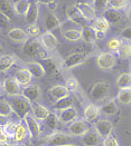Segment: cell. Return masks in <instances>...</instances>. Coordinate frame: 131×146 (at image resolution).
I'll return each mask as SVG.
<instances>
[{
	"mask_svg": "<svg viewBox=\"0 0 131 146\" xmlns=\"http://www.w3.org/2000/svg\"><path fill=\"white\" fill-rule=\"evenodd\" d=\"M63 146H79V145H75V144L72 143V144H66V145H63Z\"/></svg>",
	"mask_w": 131,
	"mask_h": 146,
	"instance_id": "obj_56",
	"label": "cell"
},
{
	"mask_svg": "<svg viewBox=\"0 0 131 146\" xmlns=\"http://www.w3.org/2000/svg\"><path fill=\"white\" fill-rule=\"evenodd\" d=\"M75 5L86 21H93L96 18V11L91 2H81Z\"/></svg>",
	"mask_w": 131,
	"mask_h": 146,
	"instance_id": "obj_17",
	"label": "cell"
},
{
	"mask_svg": "<svg viewBox=\"0 0 131 146\" xmlns=\"http://www.w3.org/2000/svg\"><path fill=\"white\" fill-rule=\"evenodd\" d=\"M21 95L25 98H27L32 104L38 103L42 99V88L38 85L30 84L21 88Z\"/></svg>",
	"mask_w": 131,
	"mask_h": 146,
	"instance_id": "obj_12",
	"label": "cell"
},
{
	"mask_svg": "<svg viewBox=\"0 0 131 146\" xmlns=\"http://www.w3.org/2000/svg\"><path fill=\"white\" fill-rule=\"evenodd\" d=\"M116 85L119 89H129L131 88V73H122L116 79Z\"/></svg>",
	"mask_w": 131,
	"mask_h": 146,
	"instance_id": "obj_32",
	"label": "cell"
},
{
	"mask_svg": "<svg viewBox=\"0 0 131 146\" xmlns=\"http://www.w3.org/2000/svg\"><path fill=\"white\" fill-rule=\"evenodd\" d=\"M130 73H131V59H130Z\"/></svg>",
	"mask_w": 131,
	"mask_h": 146,
	"instance_id": "obj_58",
	"label": "cell"
},
{
	"mask_svg": "<svg viewBox=\"0 0 131 146\" xmlns=\"http://www.w3.org/2000/svg\"><path fill=\"white\" fill-rule=\"evenodd\" d=\"M116 100L121 105H130L131 104V88L129 89H119Z\"/></svg>",
	"mask_w": 131,
	"mask_h": 146,
	"instance_id": "obj_36",
	"label": "cell"
},
{
	"mask_svg": "<svg viewBox=\"0 0 131 146\" xmlns=\"http://www.w3.org/2000/svg\"><path fill=\"white\" fill-rule=\"evenodd\" d=\"M8 139H9V137L6 135V133L3 132V129L0 127V144H7Z\"/></svg>",
	"mask_w": 131,
	"mask_h": 146,
	"instance_id": "obj_50",
	"label": "cell"
},
{
	"mask_svg": "<svg viewBox=\"0 0 131 146\" xmlns=\"http://www.w3.org/2000/svg\"><path fill=\"white\" fill-rule=\"evenodd\" d=\"M91 27L95 30V31H101V33H105L110 30L111 25L107 23V20L104 17H96L95 19L92 21Z\"/></svg>",
	"mask_w": 131,
	"mask_h": 146,
	"instance_id": "obj_30",
	"label": "cell"
},
{
	"mask_svg": "<svg viewBox=\"0 0 131 146\" xmlns=\"http://www.w3.org/2000/svg\"><path fill=\"white\" fill-rule=\"evenodd\" d=\"M66 16H67V20H70L72 24L76 25L77 27H85L87 26V23L84 17L81 15V12L79 10V8L76 7V5H70L66 8Z\"/></svg>",
	"mask_w": 131,
	"mask_h": 146,
	"instance_id": "obj_8",
	"label": "cell"
},
{
	"mask_svg": "<svg viewBox=\"0 0 131 146\" xmlns=\"http://www.w3.org/2000/svg\"><path fill=\"white\" fill-rule=\"evenodd\" d=\"M30 114L35 117L37 121H45L47 116L50 114V111L47 107L43 106L39 103H33L30 107Z\"/></svg>",
	"mask_w": 131,
	"mask_h": 146,
	"instance_id": "obj_20",
	"label": "cell"
},
{
	"mask_svg": "<svg viewBox=\"0 0 131 146\" xmlns=\"http://www.w3.org/2000/svg\"><path fill=\"white\" fill-rule=\"evenodd\" d=\"M81 143L84 146H99L101 144V137L95 131H89L81 136Z\"/></svg>",
	"mask_w": 131,
	"mask_h": 146,
	"instance_id": "obj_23",
	"label": "cell"
},
{
	"mask_svg": "<svg viewBox=\"0 0 131 146\" xmlns=\"http://www.w3.org/2000/svg\"><path fill=\"white\" fill-rule=\"evenodd\" d=\"M12 114H13V111H12L9 100L6 98H0V115L10 117Z\"/></svg>",
	"mask_w": 131,
	"mask_h": 146,
	"instance_id": "obj_40",
	"label": "cell"
},
{
	"mask_svg": "<svg viewBox=\"0 0 131 146\" xmlns=\"http://www.w3.org/2000/svg\"><path fill=\"white\" fill-rule=\"evenodd\" d=\"M91 3L94 7L95 11L103 12L107 8V0H92Z\"/></svg>",
	"mask_w": 131,
	"mask_h": 146,
	"instance_id": "obj_45",
	"label": "cell"
},
{
	"mask_svg": "<svg viewBox=\"0 0 131 146\" xmlns=\"http://www.w3.org/2000/svg\"><path fill=\"white\" fill-rule=\"evenodd\" d=\"M57 117L60 119V123L62 124H71L77 119L79 113L74 106H71L65 110H57Z\"/></svg>",
	"mask_w": 131,
	"mask_h": 146,
	"instance_id": "obj_15",
	"label": "cell"
},
{
	"mask_svg": "<svg viewBox=\"0 0 131 146\" xmlns=\"http://www.w3.org/2000/svg\"><path fill=\"white\" fill-rule=\"evenodd\" d=\"M124 15H126V17H127V19L129 20L131 23V3H130V6L128 7V9L124 11Z\"/></svg>",
	"mask_w": 131,
	"mask_h": 146,
	"instance_id": "obj_53",
	"label": "cell"
},
{
	"mask_svg": "<svg viewBox=\"0 0 131 146\" xmlns=\"http://www.w3.org/2000/svg\"><path fill=\"white\" fill-rule=\"evenodd\" d=\"M117 61V57L112 52H101L96 56V66L101 70H110L114 67Z\"/></svg>",
	"mask_w": 131,
	"mask_h": 146,
	"instance_id": "obj_7",
	"label": "cell"
},
{
	"mask_svg": "<svg viewBox=\"0 0 131 146\" xmlns=\"http://www.w3.org/2000/svg\"><path fill=\"white\" fill-rule=\"evenodd\" d=\"M17 58L13 55H1L0 56V73L9 70L16 64Z\"/></svg>",
	"mask_w": 131,
	"mask_h": 146,
	"instance_id": "obj_29",
	"label": "cell"
},
{
	"mask_svg": "<svg viewBox=\"0 0 131 146\" xmlns=\"http://www.w3.org/2000/svg\"><path fill=\"white\" fill-rule=\"evenodd\" d=\"M23 52L27 57L35 58L38 60L47 57V51L43 48L38 38H32V39H28L26 42H24Z\"/></svg>",
	"mask_w": 131,
	"mask_h": 146,
	"instance_id": "obj_1",
	"label": "cell"
},
{
	"mask_svg": "<svg viewBox=\"0 0 131 146\" xmlns=\"http://www.w3.org/2000/svg\"><path fill=\"white\" fill-rule=\"evenodd\" d=\"M65 86L67 87V89L70 92H74V90L77 89L79 83H77V80L75 78H69V79H66V85Z\"/></svg>",
	"mask_w": 131,
	"mask_h": 146,
	"instance_id": "obj_48",
	"label": "cell"
},
{
	"mask_svg": "<svg viewBox=\"0 0 131 146\" xmlns=\"http://www.w3.org/2000/svg\"><path fill=\"white\" fill-rule=\"evenodd\" d=\"M102 146H120L118 141L113 137V136H109L107 138H104V141L102 142Z\"/></svg>",
	"mask_w": 131,
	"mask_h": 146,
	"instance_id": "obj_49",
	"label": "cell"
},
{
	"mask_svg": "<svg viewBox=\"0 0 131 146\" xmlns=\"http://www.w3.org/2000/svg\"><path fill=\"white\" fill-rule=\"evenodd\" d=\"M76 3H81V2H92V0H75Z\"/></svg>",
	"mask_w": 131,
	"mask_h": 146,
	"instance_id": "obj_54",
	"label": "cell"
},
{
	"mask_svg": "<svg viewBox=\"0 0 131 146\" xmlns=\"http://www.w3.org/2000/svg\"><path fill=\"white\" fill-rule=\"evenodd\" d=\"M29 6H30L29 0H16L15 2H12L13 12L17 16H23L24 17L27 10H28V8H29Z\"/></svg>",
	"mask_w": 131,
	"mask_h": 146,
	"instance_id": "obj_31",
	"label": "cell"
},
{
	"mask_svg": "<svg viewBox=\"0 0 131 146\" xmlns=\"http://www.w3.org/2000/svg\"><path fill=\"white\" fill-rule=\"evenodd\" d=\"M47 93H48V95L53 98V99H55V102L60 99V98L70 96V90L67 89V87L65 85L53 86V87H50V88L48 89Z\"/></svg>",
	"mask_w": 131,
	"mask_h": 146,
	"instance_id": "obj_24",
	"label": "cell"
},
{
	"mask_svg": "<svg viewBox=\"0 0 131 146\" xmlns=\"http://www.w3.org/2000/svg\"><path fill=\"white\" fill-rule=\"evenodd\" d=\"M118 55L122 59H131V42H122L121 47L118 50Z\"/></svg>",
	"mask_w": 131,
	"mask_h": 146,
	"instance_id": "obj_42",
	"label": "cell"
},
{
	"mask_svg": "<svg viewBox=\"0 0 131 146\" xmlns=\"http://www.w3.org/2000/svg\"><path fill=\"white\" fill-rule=\"evenodd\" d=\"M7 36H8V38H9L10 40H12V41H15V42H21V44L26 42V41L29 39V37L26 34L25 29L17 28V27L10 28V29L8 30V33H7Z\"/></svg>",
	"mask_w": 131,
	"mask_h": 146,
	"instance_id": "obj_22",
	"label": "cell"
},
{
	"mask_svg": "<svg viewBox=\"0 0 131 146\" xmlns=\"http://www.w3.org/2000/svg\"><path fill=\"white\" fill-rule=\"evenodd\" d=\"M17 124L18 123H13L11 121L7 123L5 126H3V132L6 133V135L9 137V138H13V135H15V132H16V128H17Z\"/></svg>",
	"mask_w": 131,
	"mask_h": 146,
	"instance_id": "obj_44",
	"label": "cell"
},
{
	"mask_svg": "<svg viewBox=\"0 0 131 146\" xmlns=\"http://www.w3.org/2000/svg\"><path fill=\"white\" fill-rule=\"evenodd\" d=\"M71 106H73V99L71 98V96H67V97L60 98L58 100H56L53 105V108L55 110H60L71 107Z\"/></svg>",
	"mask_w": 131,
	"mask_h": 146,
	"instance_id": "obj_39",
	"label": "cell"
},
{
	"mask_svg": "<svg viewBox=\"0 0 131 146\" xmlns=\"http://www.w3.org/2000/svg\"><path fill=\"white\" fill-rule=\"evenodd\" d=\"M39 62L42 64L44 70H45V74L46 75H49V76H54L58 73V66L56 64V61L54 60L53 58L50 57H46L44 59H40Z\"/></svg>",
	"mask_w": 131,
	"mask_h": 146,
	"instance_id": "obj_25",
	"label": "cell"
},
{
	"mask_svg": "<svg viewBox=\"0 0 131 146\" xmlns=\"http://www.w3.org/2000/svg\"><path fill=\"white\" fill-rule=\"evenodd\" d=\"M42 24H43V28L46 31H53L57 28H60L62 23H60V18L52 11H46L43 17H42Z\"/></svg>",
	"mask_w": 131,
	"mask_h": 146,
	"instance_id": "obj_9",
	"label": "cell"
},
{
	"mask_svg": "<svg viewBox=\"0 0 131 146\" xmlns=\"http://www.w3.org/2000/svg\"><path fill=\"white\" fill-rule=\"evenodd\" d=\"M39 5H53L56 0H35Z\"/></svg>",
	"mask_w": 131,
	"mask_h": 146,
	"instance_id": "obj_52",
	"label": "cell"
},
{
	"mask_svg": "<svg viewBox=\"0 0 131 146\" xmlns=\"http://www.w3.org/2000/svg\"><path fill=\"white\" fill-rule=\"evenodd\" d=\"M130 0H107V8L124 12L130 6Z\"/></svg>",
	"mask_w": 131,
	"mask_h": 146,
	"instance_id": "obj_35",
	"label": "cell"
},
{
	"mask_svg": "<svg viewBox=\"0 0 131 146\" xmlns=\"http://www.w3.org/2000/svg\"><path fill=\"white\" fill-rule=\"evenodd\" d=\"M62 36L67 41H80L82 40V30L79 28H71V29H65L62 31Z\"/></svg>",
	"mask_w": 131,
	"mask_h": 146,
	"instance_id": "obj_27",
	"label": "cell"
},
{
	"mask_svg": "<svg viewBox=\"0 0 131 146\" xmlns=\"http://www.w3.org/2000/svg\"><path fill=\"white\" fill-rule=\"evenodd\" d=\"M1 55H3V47L0 45V56H1Z\"/></svg>",
	"mask_w": 131,
	"mask_h": 146,
	"instance_id": "obj_55",
	"label": "cell"
},
{
	"mask_svg": "<svg viewBox=\"0 0 131 146\" xmlns=\"http://www.w3.org/2000/svg\"><path fill=\"white\" fill-rule=\"evenodd\" d=\"M26 34L28 35V37L30 38H36V37H39L42 35V28L38 24H30L27 25L26 29H25Z\"/></svg>",
	"mask_w": 131,
	"mask_h": 146,
	"instance_id": "obj_43",
	"label": "cell"
},
{
	"mask_svg": "<svg viewBox=\"0 0 131 146\" xmlns=\"http://www.w3.org/2000/svg\"><path fill=\"white\" fill-rule=\"evenodd\" d=\"M110 92H111L110 83L104 82V80L95 82L90 89V97L95 102H101L109 96Z\"/></svg>",
	"mask_w": 131,
	"mask_h": 146,
	"instance_id": "obj_3",
	"label": "cell"
},
{
	"mask_svg": "<svg viewBox=\"0 0 131 146\" xmlns=\"http://www.w3.org/2000/svg\"><path fill=\"white\" fill-rule=\"evenodd\" d=\"M44 123H45V127L49 132H52V133L57 132V128H58V125H60V119L57 117V114L50 113L47 116V118L44 121Z\"/></svg>",
	"mask_w": 131,
	"mask_h": 146,
	"instance_id": "obj_33",
	"label": "cell"
},
{
	"mask_svg": "<svg viewBox=\"0 0 131 146\" xmlns=\"http://www.w3.org/2000/svg\"><path fill=\"white\" fill-rule=\"evenodd\" d=\"M21 88L23 87L16 82V79L13 77H8L2 82V90L8 97L20 95Z\"/></svg>",
	"mask_w": 131,
	"mask_h": 146,
	"instance_id": "obj_11",
	"label": "cell"
},
{
	"mask_svg": "<svg viewBox=\"0 0 131 146\" xmlns=\"http://www.w3.org/2000/svg\"><path fill=\"white\" fill-rule=\"evenodd\" d=\"M8 122H9V117H6V116L0 115V127H1V128H3V126Z\"/></svg>",
	"mask_w": 131,
	"mask_h": 146,
	"instance_id": "obj_51",
	"label": "cell"
},
{
	"mask_svg": "<svg viewBox=\"0 0 131 146\" xmlns=\"http://www.w3.org/2000/svg\"><path fill=\"white\" fill-rule=\"evenodd\" d=\"M121 45H122V41H121V39L118 38V37L110 38L107 41V44H105L107 48L109 49V52H112V54L118 52V50L120 49Z\"/></svg>",
	"mask_w": 131,
	"mask_h": 146,
	"instance_id": "obj_41",
	"label": "cell"
},
{
	"mask_svg": "<svg viewBox=\"0 0 131 146\" xmlns=\"http://www.w3.org/2000/svg\"><path fill=\"white\" fill-rule=\"evenodd\" d=\"M120 38L124 39L126 41L131 42V26H127V27H124V28L121 30V33H120Z\"/></svg>",
	"mask_w": 131,
	"mask_h": 146,
	"instance_id": "obj_47",
	"label": "cell"
},
{
	"mask_svg": "<svg viewBox=\"0 0 131 146\" xmlns=\"http://www.w3.org/2000/svg\"><path fill=\"white\" fill-rule=\"evenodd\" d=\"M26 128L28 131V135L32 139H37L42 134V126L39 124V121H37L35 117L29 113L23 118Z\"/></svg>",
	"mask_w": 131,
	"mask_h": 146,
	"instance_id": "obj_4",
	"label": "cell"
},
{
	"mask_svg": "<svg viewBox=\"0 0 131 146\" xmlns=\"http://www.w3.org/2000/svg\"><path fill=\"white\" fill-rule=\"evenodd\" d=\"M0 13L12 19V17L15 16V12H13L12 2L10 0H0Z\"/></svg>",
	"mask_w": 131,
	"mask_h": 146,
	"instance_id": "obj_37",
	"label": "cell"
},
{
	"mask_svg": "<svg viewBox=\"0 0 131 146\" xmlns=\"http://www.w3.org/2000/svg\"><path fill=\"white\" fill-rule=\"evenodd\" d=\"M90 131V126L86 121H82V119H76L73 123L69 125V134L72 135L73 137L75 136H83L86 132Z\"/></svg>",
	"mask_w": 131,
	"mask_h": 146,
	"instance_id": "obj_14",
	"label": "cell"
},
{
	"mask_svg": "<svg viewBox=\"0 0 131 146\" xmlns=\"http://www.w3.org/2000/svg\"><path fill=\"white\" fill-rule=\"evenodd\" d=\"M38 40L42 44L43 48L45 49L47 52L48 51H54L55 49L57 48V46H58L57 38H56V36L53 33H50V31L43 33L40 36L38 37Z\"/></svg>",
	"mask_w": 131,
	"mask_h": 146,
	"instance_id": "obj_10",
	"label": "cell"
},
{
	"mask_svg": "<svg viewBox=\"0 0 131 146\" xmlns=\"http://www.w3.org/2000/svg\"><path fill=\"white\" fill-rule=\"evenodd\" d=\"M93 127L101 138H107L109 136H111L114 128L112 122H110L109 119H100L94 124Z\"/></svg>",
	"mask_w": 131,
	"mask_h": 146,
	"instance_id": "obj_13",
	"label": "cell"
},
{
	"mask_svg": "<svg viewBox=\"0 0 131 146\" xmlns=\"http://www.w3.org/2000/svg\"><path fill=\"white\" fill-rule=\"evenodd\" d=\"M81 30H82V39L84 41H86L87 44H94L95 42V33L91 26H85Z\"/></svg>",
	"mask_w": 131,
	"mask_h": 146,
	"instance_id": "obj_38",
	"label": "cell"
},
{
	"mask_svg": "<svg viewBox=\"0 0 131 146\" xmlns=\"http://www.w3.org/2000/svg\"><path fill=\"white\" fill-rule=\"evenodd\" d=\"M90 55L86 52H72L67 55L63 60V67L65 69H72L79 65H82L84 61L89 59Z\"/></svg>",
	"mask_w": 131,
	"mask_h": 146,
	"instance_id": "obj_5",
	"label": "cell"
},
{
	"mask_svg": "<svg viewBox=\"0 0 131 146\" xmlns=\"http://www.w3.org/2000/svg\"><path fill=\"white\" fill-rule=\"evenodd\" d=\"M102 13H103L102 17H104L110 25H120L122 24L123 20H124V16H123L122 11H118V10H114V9H111V8H107Z\"/></svg>",
	"mask_w": 131,
	"mask_h": 146,
	"instance_id": "obj_19",
	"label": "cell"
},
{
	"mask_svg": "<svg viewBox=\"0 0 131 146\" xmlns=\"http://www.w3.org/2000/svg\"><path fill=\"white\" fill-rule=\"evenodd\" d=\"M39 13H40V5L38 2H30V6L28 10L24 16L25 23L27 25L30 24H37L39 19Z\"/></svg>",
	"mask_w": 131,
	"mask_h": 146,
	"instance_id": "obj_16",
	"label": "cell"
},
{
	"mask_svg": "<svg viewBox=\"0 0 131 146\" xmlns=\"http://www.w3.org/2000/svg\"><path fill=\"white\" fill-rule=\"evenodd\" d=\"M9 103L12 108L13 114H16L20 119H23L27 114L30 113V107H32V103L25 98L21 94L17 95V96H12L9 97Z\"/></svg>",
	"mask_w": 131,
	"mask_h": 146,
	"instance_id": "obj_2",
	"label": "cell"
},
{
	"mask_svg": "<svg viewBox=\"0 0 131 146\" xmlns=\"http://www.w3.org/2000/svg\"><path fill=\"white\" fill-rule=\"evenodd\" d=\"M84 118L87 123L94 122L100 115V108L94 105V104H89L85 108H84Z\"/></svg>",
	"mask_w": 131,
	"mask_h": 146,
	"instance_id": "obj_28",
	"label": "cell"
},
{
	"mask_svg": "<svg viewBox=\"0 0 131 146\" xmlns=\"http://www.w3.org/2000/svg\"><path fill=\"white\" fill-rule=\"evenodd\" d=\"M1 90H2V83H1V80H0V93H1Z\"/></svg>",
	"mask_w": 131,
	"mask_h": 146,
	"instance_id": "obj_57",
	"label": "cell"
},
{
	"mask_svg": "<svg viewBox=\"0 0 131 146\" xmlns=\"http://www.w3.org/2000/svg\"><path fill=\"white\" fill-rule=\"evenodd\" d=\"M73 136L63 132L52 133L46 139V146H63L66 144H72Z\"/></svg>",
	"mask_w": 131,
	"mask_h": 146,
	"instance_id": "obj_6",
	"label": "cell"
},
{
	"mask_svg": "<svg viewBox=\"0 0 131 146\" xmlns=\"http://www.w3.org/2000/svg\"><path fill=\"white\" fill-rule=\"evenodd\" d=\"M0 146H6V144H0Z\"/></svg>",
	"mask_w": 131,
	"mask_h": 146,
	"instance_id": "obj_59",
	"label": "cell"
},
{
	"mask_svg": "<svg viewBox=\"0 0 131 146\" xmlns=\"http://www.w3.org/2000/svg\"><path fill=\"white\" fill-rule=\"evenodd\" d=\"M13 78L16 79V82L21 86V87H26V86L30 85L32 82H33V75L30 74V72L24 67V68H19L16 73H15V76Z\"/></svg>",
	"mask_w": 131,
	"mask_h": 146,
	"instance_id": "obj_18",
	"label": "cell"
},
{
	"mask_svg": "<svg viewBox=\"0 0 131 146\" xmlns=\"http://www.w3.org/2000/svg\"><path fill=\"white\" fill-rule=\"evenodd\" d=\"M25 67L30 72L33 77L36 79H42L46 76L45 70H44V68L39 61H27L25 64Z\"/></svg>",
	"mask_w": 131,
	"mask_h": 146,
	"instance_id": "obj_21",
	"label": "cell"
},
{
	"mask_svg": "<svg viewBox=\"0 0 131 146\" xmlns=\"http://www.w3.org/2000/svg\"><path fill=\"white\" fill-rule=\"evenodd\" d=\"M11 25V19L2 13H0V30H5L8 29Z\"/></svg>",
	"mask_w": 131,
	"mask_h": 146,
	"instance_id": "obj_46",
	"label": "cell"
},
{
	"mask_svg": "<svg viewBox=\"0 0 131 146\" xmlns=\"http://www.w3.org/2000/svg\"><path fill=\"white\" fill-rule=\"evenodd\" d=\"M100 108V113L105 115V116H114L117 113H118V104H117V100L113 98V99H110L109 102H107L105 104H103Z\"/></svg>",
	"mask_w": 131,
	"mask_h": 146,
	"instance_id": "obj_26",
	"label": "cell"
},
{
	"mask_svg": "<svg viewBox=\"0 0 131 146\" xmlns=\"http://www.w3.org/2000/svg\"><path fill=\"white\" fill-rule=\"evenodd\" d=\"M27 136H28V131L26 128V125L24 122H19L17 124V128L13 135V141L16 143H21L27 138Z\"/></svg>",
	"mask_w": 131,
	"mask_h": 146,
	"instance_id": "obj_34",
	"label": "cell"
}]
</instances>
